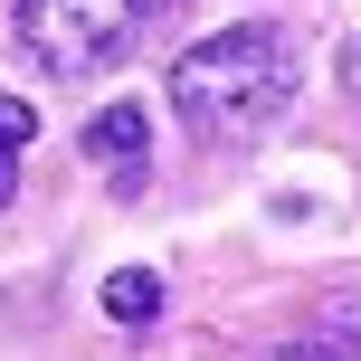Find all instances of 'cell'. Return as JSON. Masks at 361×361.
<instances>
[{
    "label": "cell",
    "instance_id": "obj_1",
    "mask_svg": "<svg viewBox=\"0 0 361 361\" xmlns=\"http://www.w3.org/2000/svg\"><path fill=\"white\" fill-rule=\"evenodd\" d=\"M295 76H305L295 67V38L276 29V19H238V29L180 48L171 105H180V124H190L200 143H257V133L295 105Z\"/></svg>",
    "mask_w": 361,
    "mask_h": 361
},
{
    "label": "cell",
    "instance_id": "obj_2",
    "mask_svg": "<svg viewBox=\"0 0 361 361\" xmlns=\"http://www.w3.org/2000/svg\"><path fill=\"white\" fill-rule=\"evenodd\" d=\"M152 0H19V48L48 76H95L143 38Z\"/></svg>",
    "mask_w": 361,
    "mask_h": 361
},
{
    "label": "cell",
    "instance_id": "obj_3",
    "mask_svg": "<svg viewBox=\"0 0 361 361\" xmlns=\"http://www.w3.org/2000/svg\"><path fill=\"white\" fill-rule=\"evenodd\" d=\"M86 152L114 171V190H143V152H152V124H143V105H105L86 124Z\"/></svg>",
    "mask_w": 361,
    "mask_h": 361
},
{
    "label": "cell",
    "instance_id": "obj_4",
    "mask_svg": "<svg viewBox=\"0 0 361 361\" xmlns=\"http://www.w3.org/2000/svg\"><path fill=\"white\" fill-rule=\"evenodd\" d=\"M105 314H114V324H152V314H162V276H152V267L105 276Z\"/></svg>",
    "mask_w": 361,
    "mask_h": 361
},
{
    "label": "cell",
    "instance_id": "obj_5",
    "mask_svg": "<svg viewBox=\"0 0 361 361\" xmlns=\"http://www.w3.org/2000/svg\"><path fill=\"white\" fill-rule=\"evenodd\" d=\"M257 361H352L333 333H305V343H276V352H257Z\"/></svg>",
    "mask_w": 361,
    "mask_h": 361
},
{
    "label": "cell",
    "instance_id": "obj_6",
    "mask_svg": "<svg viewBox=\"0 0 361 361\" xmlns=\"http://www.w3.org/2000/svg\"><path fill=\"white\" fill-rule=\"evenodd\" d=\"M38 133V114H29V95H0V152H19Z\"/></svg>",
    "mask_w": 361,
    "mask_h": 361
},
{
    "label": "cell",
    "instance_id": "obj_7",
    "mask_svg": "<svg viewBox=\"0 0 361 361\" xmlns=\"http://www.w3.org/2000/svg\"><path fill=\"white\" fill-rule=\"evenodd\" d=\"M10 190H19V152H0V209H10Z\"/></svg>",
    "mask_w": 361,
    "mask_h": 361
}]
</instances>
